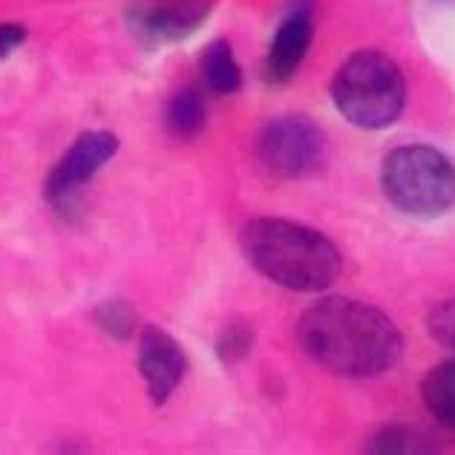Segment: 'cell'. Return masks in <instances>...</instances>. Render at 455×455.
<instances>
[{"mask_svg": "<svg viewBox=\"0 0 455 455\" xmlns=\"http://www.w3.org/2000/svg\"><path fill=\"white\" fill-rule=\"evenodd\" d=\"M433 450H435L433 435L406 424L383 427L372 438V444H369V452H433Z\"/></svg>", "mask_w": 455, "mask_h": 455, "instance_id": "cell-13", "label": "cell"}, {"mask_svg": "<svg viewBox=\"0 0 455 455\" xmlns=\"http://www.w3.org/2000/svg\"><path fill=\"white\" fill-rule=\"evenodd\" d=\"M116 150H118V139L113 133H107V130L81 133L73 141V148L61 156V162L52 167V173L46 176L44 185L46 199L61 211L69 208L81 194V188L113 159Z\"/></svg>", "mask_w": 455, "mask_h": 455, "instance_id": "cell-6", "label": "cell"}, {"mask_svg": "<svg viewBox=\"0 0 455 455\" xmlns=\"http://www.w3.org/2000/svg\"><path fill=\"white\" fill-rule=\"evenodd\" d=\"M185 352L171 334L156 326H145L139 331V372L148 383L153 403H164L171 398L185 378Z\"/></svg>", "mask_w": 455, "mask_h": 455, "instance_id": "cell-7", "label": "cell"}, {"mask_svg": "<svg viewBox=\"0 0 455 455\" xmlns=\"http://www.w3.org/2000/svg\"><path fill=\"white\" fill-rule=\"evenodd\" d=\"M202 78H205L208 90L220 95H234L243 87V69H239L234 50L228 41H213L208 44V50L202 52Z\"/></svg>", "mask_w": 455, "mask_h": 455, "instance_id": "cell-12", "label": "cell"}, {"mask_svg": "<svg viewBox=\"0 0 455 455\" xmlns=\"http://www.w3.org/2000/svg\"><path fill=\"white\" fill-rule=\"evenodd\" d=\"M311 35H315V20H311L308 6H294L289 15L283 18L277 27V35L268 46L266 73L274 84L289 81L297 69H300L303 58L311 46Z\"/></svg>", "mask_w": 455, "mask_h": 455, "instance_id": "cell-9", "label": "cell"}, {"mask_svg": "<svg viewBox=\"0 0 455 455\" xmlns=\"http://www.w3.org/2000/svg\"><path fill=\"white\" fill-rule=\"evenodd\" d=\"M213 0H145L136 6V29L156 44H173L194 35L208 20Z\"/></svg>", "mask_w": 455, "mask_h": 455, "instance_id": "cell-8", "label": "cell"}, {"mask_svg": "<svg viewBox=\"0 0 455 455\" xmlns=\"http://www.w3.org/2000/svg\"><path fill=\"white\" fill-rule=\"evenodd\" d=\"M27 41V29L20 23H0V58H6Z\"/></svg>", "mask_w": 455, "mask_h": 455, "instance_id": "cell-17", "label": "cell"}, {"mask_svg": "<svg viewBox=\"0 0 455 455\" xmlns=\"http://www.w3.org/2000/svg\"><path fill=\"white\" fill-rule=\"evenodd\" d=\"M331 101L355 127H389L398 122L406 107V81L401 67L378 50H357L334 73Z\"/></svg>", "mask_w": 455, "mask_h": 455, "instance_id": "cell-3", "label": "cell"}, {"mask_svg": "<svg viewBox=\"0 0 455 455\" xmlns=\"http://www.w3.org/2000/svg\"><path fill=\"white\" fill-rule=\"evenodd\" d=\"M380 185L406 217L435 220L455 205V167L444 153L427 145L395 148L383 159Z\"/></svg>", "mask_w": 455, "mask_h": 455, "instance_id": "cell-4", "label": "cell"}, {"mask_svg": "<svg viewBox=\"0 0 455 455\" xmlns=\"http://www.w3.org/2000/svg\"><path fill=\"white\" fill-rule=\"evenodd\" d=\"M297 340L303 352L331 375L375 378L401 361L403 338L380 308L329 297L303 311L297 320Z\"/></svg>", "mask_w": 455, "mask_h": 455, "instance_id": "cell-1", "label": "cell"}, {"mask_svg": "<svg viewBox=\"0 0 455 455\" xmlns=\"http://www.w3.org/2000/svg\"><path fill=\"white\" fill-rule=\"evenodd\" d=\"M95 320H99V326L116 340H127L136 334V315H133V308L122 300L101 303L95 308Z\"/></svg>", "mask_w": 455, "mask_h": 455, "instance_id": "cell-14", "label": "cell"}, {"mask_svg": "<svg viewBox=\"0 0 455 455\" xmlns=\"http://www.w3.org/2000/svg\"><path fill=\"white\" fill-rule=\"evenodd\" d=\"M251 343H254V334L245 326H228L220 340H217V355L222 363H236L251 352Z\"/></svg>", "mask_w": 455, "mask_h": 455, "instance_id": "cell-15", "label": "cell"}, {"mask_svg": "<svg viewBox=\"0 0 455 455\" xmlns=\"http://www.w3.org/2000/svg\"><path fill=\"white\" fill-rule=\"evenodd\" d=\"M257 159L280 179H306L326 162V136L306 116H280L257 136Z\"/></svg>", "mask_w": 455, "mask_h": 455, "instance_id": "cell-5", "label": "cell"}, {"mask_svg": "<svg viewBox=\"0 0 455 455\" xmlns=\"http://www.w3.org/2000/svg\"><path fill=\"white\" fill-rule=\"evenodd\" d=\"M208 122V110H205V101H202V92L188 87V90H179L171 104L164 110V124H167V133L179 141H190L196 139L202 130H205Z\"/></svg>", "mask_w": 455, "mask_h": 455, "instance_id": "cell-11", "label": "cell"}, {"mask_svg": "<svg viewBox=\"0 0 455 455\" xmlns=\"http://www.w3.org/2000/svg\"><path fill=\"white\" fill-rule=\"evenodd\" d=\"M245 259L262 277L291 291H323L340 277L343 257L338 245L315 228L259 217L239 234Z\"/></svg>", "mask_w": 455, "mask_h": 455, "instance_id": "cell-2", "label": "cell"}, {"mask_svg": "<svg viewBox=\"0 0 455 455\" xmlns=\"http://www.w3.org/2000/svg\"><path fill=\"white\" fill-rule=\"evenodd\" d=\"M424 406L435 421L455 433V361L433 366L421 383Z\"/></svg>", "mask_w": 455, "mask_h": 455, "instance_id": "cell-10", "label": "cell"}, {"mask_svg": "<svg viewBox=\"0 0 455 455\" xmlns=\"http://www.w3.org/2000/svg\"><path fill=\"white\" fill-rule=\"evenodd\" d=\"M429 334L441 346L455 352V300H447L438 308H433V315H429Z\"/></svg>", "mask_w": 455, "mask_h": 455, "instance_id": "cell-16", "label": "cell"}]
</instances>
